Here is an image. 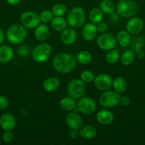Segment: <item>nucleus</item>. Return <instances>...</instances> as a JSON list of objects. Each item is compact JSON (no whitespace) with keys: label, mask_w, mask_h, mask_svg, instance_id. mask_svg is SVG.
<instances>
[{"label":"nucleus","mask_w":145,"mask_h":145,"mask_svg":"<svg viewBox=\"0 0 145 145\" xmlns=\"http://www.w3.org/2000/svg\"><path fill=\"white\" fill-rule=\"evenodd\" d=\"M50 35V30L45 24H40L34 31V36L36 39L40 42H44L48 38Z\"/></svg>","instance_id":"f3484780"},{"label":"nucleus","mask_w":145,"mask_h":145,"mask_svg":"<svg viewBox=\"0 0 145 145\" xmlns=\"http://www.w3.org/2000/svg\"><path fill=\"white\" fill-rule=\"evenodd\" d=\"M13 139H14V135L11 130H7L3 133L2 140L4 142L10 143L11 142H12Z\"/></svg>","instance_id":"c9c22d12"},{"label":"nucleus","mask_w":145,"mask_h":145,"mask_svg":"<svg viewBox=\"0 0 145 145\" xmlns=\"http://www.w3.org/2000/svg\"><path fill=\"white\" fill-rule=\"evenodd\" d=\"M52 52L51 46L48 43L43 42L37 45L33 50L32 57L38 63L45 62L50 58Z\"/></svg>","instance_id":"423d86ee"},{"label":"nucleus","mask_w":145,"mask_h":145,"mask_svg":"<svg viewBox=\"0 0 145 145\" xmlns=\"http://www.w3.org/2000/svg\"><path fill=\"white\" fill-rule=\"evenodd\" d=\"M85 21V13L80 7H75L69 11L67 18L68 25L73 28H80L83 26Z\"/></svg>","instance_id":"20e7f679"},{"label":"nucleus","mask_w":145,"mask_h":145,"mask_svg":"<svg viewBox=\"0 0 145 145\" xmlns=\"http://www.w3.org/2000/svg\"><path fill=\"white\" fill-rule=\"evenodd\" d=\"M135 52L132 49L126 50L120 56V60L122 65L125 66H129L132 65L135 59Z\"/></svg>","instance_id":"a878e982"},{"label":"nucleus","mask_w":145,"mask_h":145,"mask_svg":"<svg viewBox=\"0 0 145 145\" xmlns=\"http://www.w3.org/2000/svg\"><path fill=\"white\" fill-rule=\"evenodd\" d=\"M4 40V33L3 31V30L0 28V44H1L3 42Z\"/></svg>","instance_id":"c03bdc74"},{"label":"nucleus","mask_w":145,"mask_h":145,"mask_svg":"<svg viewBox=\"0 0 145 145\" xmlns=\"http://www.w3.org/2000/svg\"><path fill=\"white\" fill-rule=\"evenodd\" d=\"M89 18L91 22L95 24H98L103 19V12L100 8L95 7L90 11Z\"/></svg>","instance_id":"bb28decb"},{"label":"nucleus","mask_w":145,"mask_h":145,"mask_svg":"<svg viewBox=\"0 0 145 145\" xmlns=\"http://www.w3.org/2000/svg\"><path fill=\"white\" fill-rule=\"evenodd\" d=\"M66 19L63 16H55L51 22V25L53 29L55 31H63L66 28L67 26Z\"/></svg>","instance_id":"b1692460"},{"label":"nucleus","mask_w":145,"mask_h":145,"mask_svg":"<svg viewBox=\"0 0 145 145\" xmlns=\"http://www.w3.org/2000/svg\"><path fill=\"white\" fill-rule=\"evenodd\" d=\"M96 120L101 125H109L113 122L114 114L109 110H101L97 113Z\"/></svg>","instance_id":"a211bd4d"},{"label":"nucleus","mask_w":145,"mask_h":145,"mask_svg":"<svg viewBox=\"0 0 145 145\" xmlns=\"http://www.w3.org/2000/svg\"><path fill=\"white\" fill-rule=\"evenodd\" d=\"M0 137H1V134H0Z\"/></svg>","instance_id":"49530a36"},{"label":"nucleus","mask_w":145,"mask_h":145,"mask_svg":"<svg viewBox=\"0 0 145 145\" xmlns=\"http://www.w3.org/2000/svg\"><path fill=\"white\" fill-rule=\"evenodd\" d=\"M16 125V121L13 115L10 113H4L0 116V127L4 130L12 131Z\"/></svg>","instance_id":"4468645a"},{"label":"nucleus","mask_w":145,"mask_h":145,"mask_svg":"<svg viewBox=\"0 0 145 145\" xmlns=\"http://www.w3.org/2000/svg\"><path fill=\"white\" fill-rule=\"evenodd\" d=\"M14 52L12 48L7 45L0 46V62L8 63L12 60Z\"/></svg>","instance_id":"6ab92c4d"},{"label":"nucleus","mask_w":145,"mask_h":145,"mask_svg":"<svg viewBox=\"0 0 145 145\" xmlns=\"http://www.w3.org/2000/svg\"><path fill=\"white\" fill-rule=\"evenodd\" d=\"M77 33L75 28H66L61 33V41L65 45H71L76 40Z\"/></svg>","instance_id":"dca6fc26"},{"label":"nucleus","mask_w":145,"mask_h":145,"mask_svg":"<svg viewBox=\"0 0 145 145\" xmlns=\"http://www.w3.org/2000/svg\"><path fill=\"white\" fill-rule=\"evenodd\" d=\"M77 62L81 65H88L91 62L92 55L88 50H81L77 55Z\"/></svg>","instance_id":"cd10ccee"},{"label":"nucleus","mask_w":145,"mask_h":145,"mask_svg":"<svg viewBox=\"0 0 145 145\" xmlns=\"http://www.w3.org/2000/svg\"><path fill=\"white\" fill-rule=\"evenodd\" d=\"M65 123L71 129L80 130L83 126V120L75 111L71 112L65 117Z\"/></svg>","instance_id":"ddd939ff"},{"label":"nucleus","mask_w":145,"mask_h":145,"mask_svg":"<svg viewBox=\"0 0 145 145\" xmlns=\"http://www.w3.org/2000/svg\"><path fill=\"white\" fill-rule=\"evenodd\" d=\"M61 85V81L58 78L51 76L44 81L43 88L46 92H53L56 91Z\"/></svg>","instance_id":"aec40b11"},{"label":"nucleus","mask_w":145,"mask_h":145,"mask_svg":"<svg viewBox=\"0 0 145 145\" xmlns=\"http://www.w3.org/2000/svg\"><path fill=\"white\" fill-rule=\"evenodd\" d=\"M97 108L96 102L93 99L88 96H82L77 103L75 112H80L85 115H91L95 113Z\"/></svg>","instance_id":"6e6552de"},{"label":"nucleus","mask_w":145,"mask_h":145,"mask_svg":"<svg viewBox=\"0 0 145 145\" xmlns=\"http://www.w3.org/2000/svg\"><path fill=\"white\" fill-rule=\"evenodd\" d=\"M53 14L50 10H44V11H41V14H39L41 22L45 24H48V23H51L53 18Z\"/></svg>","instance_id":"72a5a7b5"},{"label":"nucleus","mask_w":145,"mask_h":145,"mask_svg":"<svg viewBox=\"0 0 145 145\" xmlns=\"http://www.w3.org/2000/svg\"><path fill=\"white\" fill-rule=\"evenodd\" d=\"M30 52H31V49H30L29 46L26 45H21L17 49V52H18V55L22 57L28 56L30 54Z\"/></svg>","instance_id":"f704fd0d"},{"label":"nucleus","mask_w":145,"mask_h":145,"mask_svg":"<svg viewBox=\"0 0 145 145\" xmlns=\"http://www.w3.org/2000/svg\"><path fill=\"white\" fill-rule=\"evenodd\" d=\"M80 137L79 130H75V129H71L69 132V137L71 140H75Z\"/></svg>","instance_id":"58836bf2"},{"label":"nucleus","mask_w":145,"mask_h":145,"mask_svg":"<svg viewBox=\"0 0 145 145\" xmlns=\"http://www.w3.org/2000/svg\"><path fill=\"white\" fill-rule=\"evenodd\" d=\"M27 35L26 28L20 24H13L7 31L6 36L9 42L12 44H20L24 41Z\"/></svg>","instance_id":"f03ea898"},{"label":"nucleus","mask_w":145,"mask_h":145,"mask_svg":"<svg viewBox=\"0 0 145 145\" xmlns=\"http://www.w3.org/2000/svg\"><path fill=\"white\" fill-rule=\"evenodd\" d=\"M93 82L95 87L102 91L109 90L112 86V78L109 75L106 74H101L95 76Z\"/></svg>","instance_id":"9b49d317"},{"label":"nucleus","mask_w":145,"mask_h":145,"mask_svg":"<svg viewBox=\"0 0 145 145\" xmlns=\"http://www.w3.org/2000/svg\"><path fill=\"white\" fill-rule=\"evenodd\" d=\"M99 8L105 14H110L115 11V5L110 0H102L100 4Z\"/></svg>","instance_id":"c85d7f7f"},{"label":"nucleus","mask_w":145,"mask_h":145,"mask_svg":"<svg viewBox=\"0 0 145 145\" xmlns=\"http://www.w3.org/2000/svg\"><path fill=\"white\" fill-rule=\"evenodd\" d=\"M135 55L137 56L139 58H143L144 57V52L142 49L138 50L135 51Z\"/></svg>","instance_id":"79ce46f5"},{"label":"nucleus","mask_w":145,"mask_h":145,"mask_svg":"<svg viewBox=\"0 0 145 145\" xmlns=\"http://www.w3.org/2000/svg\"><path fill=\"white\" fill-rule=\"evenodd\" d=\"M9 100L4 96L0 95V110H4L8 108Z\"/></svg>","instance_id":"e433bc0d"},{"label":"nucleus","mask_w":145,"mask_h":145,"mask_svg":"<svg viewBox=\"0 0 145 145\" xmlns=\"http://www.w3.org/2000/svg\"><path fill=\"white\" fill-rule=\"evenodd\" d=\"M85 89V83L81 79H73L68 83L67 91L70 97L78 100L84 96Z\"/></svg>","instance_id":"0eeeda50"},{"label":"nucleus","mask_w":145,"mask_h":145,"mask_svg":"<svg viewBox=\"0 0 145 145\" xmlns=\"http://www.w3.org/2000/svg\"><path fill=\"white\" fill-rule=\"evenodd\" d=\"M97 30H98V33H106L108 29V26L104 22H100L99 24H97L96 25Z\"/></svg>","instance_id":"4c0bfd02"},{"label":"nucleus","mask_w":145,"mask_h":145,"mask_svg":"<svg viewBox=\"0 0 145 145\" xmlns=\"http://www.w3.org/2000/svg\"><path fill=\"white\" fill-rule=\"evenodd\" d=\"M138 10L136 2L132 0H120L115 6V11L120 16L131 18L136 14Z\"/></svg>","instance_id":"7ed1b4c3"},{"label":"nucleus","mask_w":145,"mask_h":145,"mask_svg":"<svg viewBox=\"0 0 145 145\" xmlns=\"http://www.w3.org/2000/svg\"><path fill=\"white\" fill-rule=\"evenodd\" d=\"M121 95L115 90H107L102 92L99 96V103L106 108H114L119 103Z\"/></svg>","instance_id":"39448f33"},{"label":"nucleus","mask_w":145,"mask_h":145,"mask_svg":"<svg viewBox=\"0 0 145 145\" xmlns=\"http://www.w3.org/2000/svg\"><path fill=\"white\" fill-rule=\"evenodd\" d=\"M144 45V37H136L133 40L131 41V49L133 50L135 52V51L138 50L142 49Z\"/></svg>","instance_id":"473e14b6"},{"label":"nucleus","mask_w":145,"mask_h":145,"mask_svg":"<svg viewBox=\"0 0 145 145\" xmlns=\"http://www.w3.org/2000/svg\"><path fill=\"white\" fill-rule=\"evenodd\" d=\"M20 20H21V25L28 29L36 28L41 24L39 15L34 11H27L23 13Z\"/></svg>","instance_id":"1a4fd4ad"},{"label":"nucleus","mask_w":145,"mask_h":145,"mask_svg":"<svg viewBox=\"0 0 145 145\" xmlns=\"http://www.w3.org/2000/svg\"><path fill=\"white\" fill-rule=\"evenodd\" d=\"M116 37L108 33H101L97 39V45L101 50L108 51L115 48L117 45Z\"/></svg>","instance_id":"9d476101"},{"label":"nucleus","mask_w":145,"mask_h":145,"mask_svg":"<svg viewBox=\"0 0 145 145\" xmlns=\"http://www.w3.org/2000/svg\"><path fill=\"white\" fill-rule=\"evenodd\" d=\"M51 11L53 14L54 16H63L66 13L67 7L63 4L58 3V4H55L52 7Z\"/></svg>","instance_id":"7c9ffc66"},{"label":"nucleus","mask_w":145,"mask_h":145,"mask_svg":"<svg viewBox=\"0 0 145 145\" xmlns=\"http://www.w3.org/2000/svg\"><path fill=\"white\" fill-rule=\"evenodd\" d=\"M98 33V30L95 24L88 23L85 24L82 29V36L85 40L88 42L93 40Z\"/></svg>","instance_id":"2eb2a0df"},{"label":"nucleus","mask_w":145,"mask_h":145,"mask_svg":"<svg viewBox=\"0 0 145 145\" xmlns=\"http://www.w3.org/2000/svg\"><path fill=\"white\" fill-rule=\"evenodd\" d=\"M30 1H34V0H30Z\"/></svg>","instance_id":"a18cd8bd"},{"label":"nucleus","mask_w":145,"mask_h":145,"mask_svg":"<svg viewBox=\"0 0 145 145\" xmlns=\"http://www.w3.org/2000/svg\"><path fill=\"white\" fill-rule=\"evenodd\" d=\"M52 65L58 73L69 74L76 67L77 59L69 53H60L54 57Z\"/></svg>","instance_id":"f257e3e1"},{"label":"nucleus","mask_w":145,"mask_h":145,"mask_svg":"<svg viewBox=\"0 0 145 145\" xmlns=\"http://www.w3.org/2000/svg\"><path fill=\"white\" fill-rule=\"evenodd\" d=\"M144 23L142 18L139 17L132 16L127 22L126 31L130 35H136L142 31Z\"/></svg>","instance_id":"f8f14e48"},{"label":"nucleus","mask_w":145,"mask_h":145,"mask_svg":"<svg viewBox=\"0 0 145 145\" xmlns=\"http://www.w3.org/2000/svg\"><path fill=\"white\" fill-rule=\"evenodd\" d=\"M80 77L84 83H91V82H94L95 76L91 70L85 69L81 72L80 74Z\"/></svg>","instance_id":"2f4dec72"},{"label":"nucleus","mask_w":145,"mask_h":145,"mask_svg":"<svg viewBox=\"0 0 145 145\" xmlns=\"http://www.w3.org/2000/svg\"><path fill=\"white\" fill-rule=\"evenodd\" d=\"M119 16H120L116 12V11H114L113 13L109 14V17H110V20L112 22H117L118 20H119Z\"/></svg>","instance_id":"a19ab883"},{"label":"nucleus","mask_w":145,"mask_h":145,"mask_svg":"<svg viewBox=\"0 0 145 145\" xmlns=\"http://www.w3.org/2000/svg\"><path fill=\"white\" fill-rule=\"evenodd\" d=\"M117 42L123 48H127L131 44V35L125 30L119 31L116 36Z\"/></svg>","instance_id":"4be33fe9"},{"label":"nucleus","mask_w":145,"mask_h":145,"mask_svg":"<svg viewBox=\"0 0 145 145\" xmlns=\"http://www.w3.org/2000/svg\"><path fill=\"white\" fill-rule=\"evenodd\" d=\"M112 87L115 91L119 93H124L127 88V82L122 76H117L112 80Z\"/></svg>","instance_id":"5701e85b"},{"label":"nucleus","mask_w":145,"mask_h":145,"mask_svg":"<svg viewBox=\"0 0 145 145\" xmlns=\"http://www.w3.org/2000/svg\"><path fill=\"white\" fill-rule=\"evenodd\" d=\"M79 133L80 137L82 138L86 139V140H92L96 137L98 131L95 126L92 125H88L80 129Z\"/></svg>","instance_id":"412c9836"},{"label":"nucleus","mask_w":145,"mask_h":145,"mask_svg":"<svg viewBox=\"0 0 145 145\" xmlns=\"http://www.w3.org/2000/svg\"><path fill=\"white\" fill-rule=\"evenodd\" d=\"M120 58V54L117 50L113 49L109 50L107 52V55L105 56V59L107 62L109 64H115L118 62L119 59Z\"/></svg>","instance_id":"c756f323"},{"label":"nucleus","mask_w":145,"mask_h":145,"mask_svg":"<svg viewBox=\"0 0 145 145\" xmlns=\"http://www.w3.org/2000/svg\"><path fill=\"white\" fill-rule=\"evenodd\" d=\"M59 105L63 110L66 111H72L76 108L77 103L75 102V99L68 96V97L63 98L60 101Z\"/></svg>","instance_id":"393cba45"},{"label":"nucleus","mask_w":145,"mask_h":145,"mask_svg":"<svg viewBox=\"0 0 145 145\" xmlns=\"http://www.w3.org/2000/svg\"><path fill=\"white\" fill-rule=\"evenodd\" d=\"M21 0H7V3H8L9 5L11 6H16L17 4H19L21 2Z\"/></svg>","instance_id":"37998d69"},{"label":"nucleus","mask_w":145,"mask_h":145,"mask_svg":"<svg viewBox=\"0 0 145 145\" xmlns=\"http://www.w3.org/2000/svg\"><path fill=\"white\" fill-rule=\"evenodd\" d=\"M131 99L130 98L128 97L127 96H121L120 101H119V103L123 106H127L130 104Z\"/></svg>","instance_id":"ea45409f"}]
</instances>
